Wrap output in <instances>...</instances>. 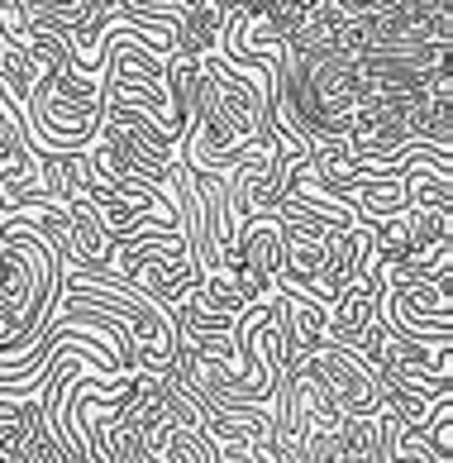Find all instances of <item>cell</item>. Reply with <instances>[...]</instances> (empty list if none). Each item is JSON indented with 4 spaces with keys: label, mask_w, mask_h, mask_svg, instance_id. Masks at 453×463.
Returning a JSON list of instances; mask_svg holds the SVG:
<instances>
[{
    "label": "cell",
    "mask_w": 453,
    "mask_h": 463,
    "mask_svg": "<svg viewBox=\"0 0 453 463\" xmlns=\"http://www.w3.org/2000/svg\"><path fill=\"white\" fill-rule=\"evenodd\" d=\"M224 14L230 10L211 5V0H191V5L177 14V48H172V53H191V58L211 53V48L220 43Z\"/></svg>",
    "instance_id": "obj_1"
}]
</instances>
